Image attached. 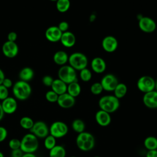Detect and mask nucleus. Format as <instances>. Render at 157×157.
<instances>
[{"mask_svg": "<svg viewBox=\"0 0 157 157\" xmlns=\"http://www.w3.org/2000/svg\"><path fill=\"white\" fill-rule=\"evenodd\" d=\"M32 92L31 85L27 82L18 80L12 86V93L15 98L20 101H25L29 98Z\"/></svg>", "mask_w": 157, "mask_h": 157, "instance_id": "nucleus-1", "label": "nucleus"}, {"mask_svg": "<svg viewBox=\"0 0 157 157\" xmlns=\"http://www.w3.org/2000/svg\"><path fill=\"white\" fill-rule=\"evenodd\" d=\"M75 142L78 149L83 151H88L94 148L95 138L90 132L84 131L78 134Z\"/></svg>", "mask_w": 157, "mask_h": 157, "instance_id": "nucleus-2", "label": "nucleus"}, {"mask_svg": "<svg viewBox=\"0 0 157 157\" xmlns=\"http://www.w3.org/2000/svg\"><path fill=\"white\" fill-rule=\"evenodd\" d=\"M98 105L101 110L111 113L118 109L120 103L114 95H105L99 99Z\"/></svg>", "mask_w": 157, "mask_h": 157, "instance_id": "nucleus-3", "label": "nucleus"}, {"mask_svg": "<svg viewBox=\"0 0 157 157\" xmlns=\"http://www.w3.org/2000/svg\"><path fill=\"white\" fill-rule=\"evenodd\" d=\"M20 149L25 153H34L39 148L38 138L33 134L29 132L26 134L20 140Z\"/></svg>", "mask_w": 157, "mask_h": 157, "instance_id": "nucleus-4", "label": "nucleus"}, {"mask_svg": "<svg viewBox=\"0 0 157 157\" xmlns=\"http://www.w3.org/2000/svg\"><path fill=\"white\" fill-rule=\"evenodd\" d=\"M58 78L63 81L67 85L77 82V75L76 70L70 65H63L58 70Z\"/></svg>", "mask_w": 157, "mask_h": 157, "instance_id": "nucleus-5", "label": "nucleus"}, {"mask_svg": "<svg viewBox=\"0 0 157 157\" xmlns=\"http://www.w3.org/2000/svg\"><path fill=\"white\" fill-rule=\"evenodd\" d=\"M68 62L75 70L81 71L86 67L88 61L85 55L80 52H75L69 56Z\"/></svg>", "mask_w": 157, "mask_h": 157, "instance_id": "nucleus-6", "label": "nucleus"}, {"mask_svg": "<svg viewBox=\"0 0 157 157\" xmlns=\"http://www.w3.org/2000/svg\"><path fill=\"white\" fill-rule=\"evenodd\" d=\"M68 126L63 121H56L53 122L49 128V134L56 139L64 137L68 132Z\"/></svg>", "mask_w": 157, "mask_h": 157, "instance_id": "nucleus-7", "label": "nucleus"}, {"mask_svg": "<svg viewBox=\"0 0 157 157\" xmlns=\"http://www.w3.org/2000/svg\"><path fill=\"white\" fill-rule=\"evenodd\" d=\"M137 86L141 92L146 93L155 90V80L151 76L144 75L137 80Z\"/></svg>", "mask_w": 157, "mask_h": 157, "instance_id": "nucleus-8", "label": "nucleus"}, {"mask_svg": "<svg viewBox=\"0 0 157 157\" xmlns=\"http://www.w3.org/2000/svg\"><path fill=\"white\" fill-rule=\"evenodd\" d=\"M38 139H44L49 134V128L47 124L42 121L34 122L33 127L29 130Z\"/></svg>", "mask_w": 157, "mask_h": 157, "instance_id": "nucleus-9", "label": "nucleus"}, {"mask_svg": "<svg viewBox=\"0 0 157 157\" xmlns=\"http://www.w3.org/2000/svg\"><path fill=\"white\" fill-rule=\"evenodd\" d=\"M100 83L104 90L107 91H113L118 83V80L113 74H108L102 78Z\"/></svg>", "mask_w": 157, "mask_h": 157, "instance_id": "nucleus-10", "label": "nucleus"}, {"mask_svg": "<svg viewBox=\"0 0 157 157\" xmlns=\"http://www.w3.org/2000/svg\"><path fill=\"white\" fill-rule=\"evenodd\" d=\"M18 47L15 42L7 40L2 46V53L9 58H15L18 55Z\"/></svg>", "mask_w": 157, "mask_h": 157, "instance_id": "nucleus-11", "label": "nucleus"}, {"mask_svg": "<svg viewBox=\"0 0 157 157\" xmlns=\"http://www.w3.org/2000/svg\"><path fill=\"white\" fill-rule=\"evenodd\" d=\"M139 27L143 32L151 33L156 29V24L152 18L148 17H142L139 21Z\"/></svg>", "mask_w": 157, "mask_h": 157, "instance_id": "nucleus-12", "label": "nucleus"}, {"mask_svg": "<svg viewBox=\"0 0 157 157\" xmlns=\"http://www.w3.org/2000/svg\"><path fill=\"white\" fill-rule=\"evenodd\" d=\"M56 102L58 105L63 109H69L74 105L75 98L66 92L58 96Z\"/></svg>", "mask_w": 157, "mask_h": 157, "instance_id": "nucleus-13", "label": "nucleus"}, {"mask_svg": "<svg viewBox=\"0 0 157 157\" xmlns=\"http://www.w3.org/2000/svg\"><path fill=\"white\" fill-rule=\"evenodd\" d=\"M1 106L2 110L6 114H12L15 112L17 109V102L16 99L13 97H7L2 101Z\"/></svg>", "mask_w": 157, "mask_h": 157, "instance_id": "nucleus-14", "label": "nucleus"}, {"mask_svg": "<svg viewBox=\"0 0 157 157\" xmlns=\"http://www.w3.org/2000/svg\"><path fill=\"white\" fill-rule=\"evenodd\" d=\"M144 104L149 109H157V91L153 90L146 93L142 98Z\"/></svg>", "mask_w": 157, "mask_h": 157, "instance_id": "nucleus-15", "label": "nucleus"}, {"mask_svg": "<svg viewBox=\"0 0 157 157\" xmlns=\"http://www.w3.org/2000/svg\"><path fill=\"white\" fill-rule=\"evenodd\" d=\"M102 47L105 52L112 53L115 52L118 47V41L114 36H107L102 41Z\"/></svg>", "mask_w": 157, "mask_h": 157, "instance_id": "nucleus-16", "label": "nucleus"}, {"mask_svg": "<svg viewBox=\"0 0 157 157\" xmlns=\"http://www.w3.org/2000/svg\"><path fill=\"white\" fill-rule=\"evenodd\" d=\"M63 33L58 26H52L48 27L45 33L46 39L51 42H57L60 40Z\"/></svg>", "mask_w": 157, "mask_h": 157, "instance_id": "nucleus-17", "label": "nucleus"}, {"mask_svg": "<svg viewBox=\"0 0 157 157\" xmlns=\"http://www.w3.org/2000/svg\"><path fill=\"white\" fill-rule=\"evenodd\" d=\"M95 120L96 123L102 127L109 126L112 121L110 113L101 109L96 113Z\"/></svg>", "mask_w": 157, "mask_h": 157, "instance_id": "nucleus-18", "label": "nucleus"}, {"mask_svg": "<svg viewBox=\"0 0 157 157\" xmlns=\"http://www.w3.org/2000/svg\"><path fill=\"white\" fill-rule=\"evenodd\" d=\"M59 41L63 46L67 48H71L75 45L76 37L72 32L67 31L63 33Z\"/></svg>", "mask_w": 157, "mask_h": 157, "instance_id": "nucleus-19", "label": "nucleus"}, {"mask_svg": "<svg viewBox=\"0 0 157 157\" xmlns=\"http://www.w3.org/2000/svg\"><path fill=\"white\" fill-rule=\"evenodd\" d=\"M91 67L94 72L101 74L106 69V63L102 58L95 57L91 61Z\"/></svg>", "mask_w": 157, "mask_h": 157, "instance_id": "nucleus-20", "label": "nucleus"}, {"mask_svg": "<svg viewBox=\"0 0 157 157\" xmlns=\"http://www.w3.org/2000/svg\"><path fill=\"white\" fill-rule=\"evenodd\" d=\"M67 85L66 83H64L59 78H56L54 79L51 88L52 90L55 92L57 94L61 95L67 92Z\"/></svg>", "mask_w": 157, "mask_h": 157, "instance_id": "nucleus-21", "label": "nucleus"}, {"mask_svg": "<svg viewBox=\"0 0 157 157\" xmlns=\"http://www.w3.org/2000/svg\"><path fill=\"white\" fill-rule=\"evenodd\" d=\"M53 61L58 65L63 66L68 61L69 56L66 52L63 50H59L55 53L53 57Z\"/></svg>", "mask_w": 157, "mask_h": 157, "instance_id": "nucleus-22", "label": "nucleus"}, {"mask_svg": "<svg viewBox=\"0 0 157 157\" xmlns=\"http://www.w3.org/2000/svg\"><path fill=\"white\" fill-rule=\"evenodd\" d=\"M34 75V71L29 67L23 68L19 72V78L20 80L28 82L33 79Z\"/></svg>", "mask_w": 157, "mask_h": 157, "instance_id": "nucleus-23", "label": "nucleus"}, {"mask_svg": "<svg viewBox=\"0 0 157 157\" xmlns=\"http://www.w3.org/2000/svg\"><path fill=\"white\" fill-rule=\"evenodd\" d=\"M67 93L75 98L81 93V86L80 84L77 82L68 84L67 86Z\"/></svg>", "mask_w": 157, "mask_h": 157, "instance_id": "nucleus-24", "label": "nucleus"}, {"mask_svg": "<svg viewBox=\"0 0 157 157\" xmlns=\"http://www.w3.org/2000/svg\"><path fill=\"white\" fill-rule=\"evenodd\" d=\"M66 151L62 145H56L49 150V157H66Z\"/></svg>", "mask_w": 157, "mask_h": 157, "instance_id": "nucleus-25", "label": "nucleus"}, {"mask_svg": "<svg viewBox=\"0 0 157 157\" xmlns=\"http://www.w3.org/2000/svg\"><path fill=\"white\" fill-rule=\"evenodd\" d=\"M128 88L126 85L123 83H118L113 90L114 96L118 99L123 98L127 93Z\"/></svg>", "mask_w": 157, "mask_h": 157, "instance_id": "nucleus-26", "label": "nucleus"}, {"mask_svg": "<svg viewBox=\"0 0 157 157\" xmlns=\"http://www.w3.org/2000/svg\"><path fill=\"white\" fill-rule=\"evenodd\" d=\"M144 145L148 150H157V138L155 136H148L145 139Z\"/></svg>", "mask_w": 157, "mask_h": 157, "instance_id": "nucleus-27", "label": "nucleus"}, {"mask_svg": "<svg viewBox=\"0 0 157 157\" xmlns=\"http://www.w3.org/2000/svg\"><path fill=\"white\" fill-rule=\"evenodd\" d=\"M56 2V9L61 13H64L67 12L71 6V2L69 0H58Z\"/></svg>", "mask_w": 157, "mask_h": 157, "instance_id": "nucleus-28", "label": "nucleus"}, {"mask_svg": "<svg viewBox=\"0 0 157 157\" xmlns=\"http://www.w3.org/2000/svg\"><path fill=\"white\" fill-rule=\"evenodd\" d=\"M72 128L75 132L79 134L85 131V124L81 119H75L72 123Z\"/></svg>", "mask_w": 157, "mask_h": 157, "instance_id": "nucleus-29", "label": "nucleus"}, {"mask_svg": "<svg viewBox=\"0 0 157 157\" xmlns=\"http://www.w3.org/2000/svg\"><path fill=\"white\" fill-rule=\"evenodd\" d=\"M34 123V121L29 117H23L20 120V126L23 129L26 130H30L33 127Z\"/></svg>", "mask_w": 157, "mask_h": 157, "instance_id": "nucleus-30", "label": "nucleus"}, {"mask_svg": "<svg viewBox=\"0 0 157 157\" xmlns=\"http://www.w3.org/2000/svg\"><path fill=\"white\" fill-rule=\"evenodd\" d=\"M56 138L50 135V134L45 137L44 138V147H45L46 149L50 150L52 148H53L56 145Z\"/></svg>", "mask_w": 157, "mask_h": 157, "instance_id": "nucleus-31", "label": "nucleus"}, {"mask_svg": "<svg viewBox=\"0 0 157 157\" xmlns=\"http://www.w3.org/2000/svg\"><path fill=\"white\" fill-rule=\"evenodd\" d=\"M80 71V77L82 81L88 82L91 80L92 77V74L90 69L86 67Z\"/></svg>", "mask_w": 157, "mask_h": 157, "instance_id": "nucleus-32", "label": "nucleus"}, {"mask_svg": "<svg viewBox=\"0 0 157 157\" xmlns=\"http://www.w3.org/2000/svg\"><path fill=\"white\" fill-rule=\"evenodd\" d=\"M103 90V88L100 82H95L93 83L90 87L91 92L94 95L100 94Z\"/></svg>", "mask_w": 157, "mask_h": 157, "instance_id": "nucleus-33", "label": "nucleus"}, {"mask_svg": "<svg viewBox=\"0 0 157 157\" xmlns=\"http://www.w3.org/2000/svg\"><path fill=\"white\" fill-rule=\"evenodd\" d=\"M58 94H57L55 92L51 90L48 91L45 93V99L47 101L50 102H56L58 98Z\"/></svg>", "mask_w": 157, "mask_h": 157, "instance_id": "nucleus-34", "label": "nucleus"}, {"mask_svg": "<svg viewBox=\"0 0 157 157\" xmlns=\"http://www.w3.org/2000/svg\"><path fill=\"white\" fill-rule=\"evenodd\" d=\"M20 144H21L20 140L17 138H13L9 140L8 145L9 148L12 150H13L20 148Z\"/></svg>", "mask_w": 157, "mask_h": 157, "instance_id": "nucleus-35", "label": "nucleus"}, {"mask_svg": "<svg viewBox=\"0 0 157 157\" xmlns=\"http://www.w3.org/2000/svg\"><path fill=\"white\" fill-rule=\"evenodd\" d=\"M7 97H9L8 88L5 87L2 84L0 85V100L3 101Z\"/></svg>", "mask_w": 157, "mask_h": 157, "instance_id": "nucleus-36", "label": "nucleus"}, {"mask_svg": "<svg viewBox=\"0 0 157 157\" xmlns=\"http://www.w3.org/2000/svg\"><path fill=\"white\" fill-rule=\"evenodd\" d=\"M53 80L54 79L50 75H48L43 77L42 80L43 84L46 86H51Z\"/></svg>", "mask_w": 157, "mask_h": 157, "instance_id": "nucleus-37", "label": "nucleus"}, {"mask_svg": "<svg viewBox=\"0 0 157 157\" xmlns=\"http://www.w3.org/2000/svg\"><path fill=\"white\" fill-rule=\"evenodd\" d=\"M7 130L4 126H0V143L5 140L7 137Z\"/></svg>", "mask_w": 157, "mask_h": 157, "instance_id": "nucleus-38", "label": "nucleus"}, {"mask_svg": "<svg viewBox=\"0 0 157 157\" xmlns=\"http://www.w3.org/2000/svg\"><path fill=\"white\" fill-rule=\"evenodd\" d=\"M69 23L66 21H61L59 24H58V28L59 29V30L62 32V33H64V32H66V31H67L68 29H69Z\"/></svg>", "mask_w": 157, "mask_h": 157, "instance_id": "nucleus-39", "label": "nucleus"}, {"mask_svg": "<svg viewBox=\"0 0 157 157\" xmlns=\"http://www.w3.org/2000/svg\"><path fill=\"white\" fill-rule=\"evenodd\" d=\"M23 153H24L22 151V150L20 148L13 150L11 151L10 156L11 157H22Z\"/></svg>", "mask_w": 157, "mask_h": 157, "instance_id": "nucleus-40", "label": "nucleus"}, {"mask_svg": "<svg viewBox=\"0 0 157 157\" xmlns=\"http://www.w3.org/2000/svg\"><path fill=\"white\" fill-rule=\"evenodd\" d=\"M17 39V34L15 32H10L7 35V40L11 42H15Z\"/></svg>", "mask_w": 157, "mask_h": 157, "instance_id": "nucleus-41", "label": "nucleus"}, {"mask_svg": "<svg viewBox=\"0 0 157 157\" xmlns=\"http://www.w3.org/2000/svg\"><path fill=\"white\" fill-rule=\"evenodd\" d=\"M2 85L9 89V88H10L13 86V83H12V81L11 80V79L5 77V78L4 79V80L2 83Z\"/></svg>", "mask_w": 157, "mask_h": 157, "instance_id": "nucleus-42", "label": "nucleus"}, {"mask_svg": "<svg viewBox=\"0 0 157 157\" xmlns=\"http://www.w3.org/2000/svg\"><path fill=\"white\" fill-rule=\"evenodd\" d=\"M146 157H157V150H148L146 153Z\"/></svg>", "mask_w": 157, "mask_h": 157, "instance_id": "nucleus-43", "label": "nucleus"}, {"mask_svg": "<svg viewBox=\"0 0 157 157\" xmlns=\"http://www.w3.org/2000/svg\"><path fill=\"white\" fill-rule=\"evenodd\" d=\"M4 78H5V74L2 71V70L0 68V85L2 84Z\"/></svg>", "mask_w": 157, "mask_h": 157, "instance_id": "nucleus-44", "label": "nucleus"}, {"mask_svg": "<svg viewBox=\"0 0 157 157\" xmlns=\"http://www.w3.org/2000/svg\"><path fill=\"white\" fill-rule=\"evenodd\" d=\"M22 157H37L34 153H23Z\"/></svg>", "mask_w": 157, "mask_h": 157, "instance_id": "nucleus-45", "label": "nucleus"}, {"mask_svg": "<svg viewBox=\"0 0 157 157\" xmlns=\"http://www.w3.org/2000/svg\"><path fill=\"white\" fill-rule=\"evenodd\" d=\"M4 112L2 110V106H1V104L0 103V121H1L4 116Z\"/></svg>", "mask_w": 157, "mask_h": 157, "instance_id": "nucleus-46", "label": "nucleus"}, {"mask_svg": "<svg viewBox=\"0 0 157 157\" xmlns=\"http://www.w3.org/2000/svg\"><path fill=\"white\" fill-rule=\"evenodd\" d=\"M155 90L157 91V79L155 80Z\"/></svg>", "mask_w": 157, "mask_h": 157, "instance_id": "nucleus-47", "label": "nucleus"}, {"mask_svg": "<svg viewBox=\"0 0 157 157\" xmlns=\"http://www.w3.org/2000/svg\"><path fill=\"white\" fill-rule=\"evenodd\" d=\"M0 157H4V154H3V153H2V152H1V151H0Z\"/></svg>", "mask_w": 157, "mask_h": 157, "instance_id": "nucleus-48", "label": "nucleus"}, {"mask_svg": "<svg viewBox=\"0 0 157 157\" xmlns=\"http://www.w3.org/2000/svg\"><path fill=\"white\" fill-rule=\"evenodd\" d=\"M50 1H57L58 0H50Z\"/></svg>", "mask_w": 157, "mask_h": 157, "instance_id": "nucleus-49", "label": "nucleus"}, {"mask_svg": "<svg viewBox=\"0 0 157 157\" xmlns=\"http://www.w3.org/2000/svg\"><path fill=\"white\" fill-rule=\"evenodd\" d=\"M93 157H101V156H94Z\"/></svg>", "mask_w": 157, "mask_h": 157, "instance_id": "nucleus-50", "label": "nucleus"}, {"mask_svg": "<svg viewBox=\"0 0 157 157\" xmlns=\"http://www.w3.org/2000/svg\"><path fill=\"white\" fill-rule=\"evenodd\" d=\"M70 157H77V156H70Z\"/></svg>", "mask_w": 157, "mask_h": 157, "instance_id": "nucleus-51", "label": "nucleus"}, {"mask_svg": "<svg viewBox=\"0 0 157 157\" xmlns=\"http://www.w3.org/2000/svg\"><path fill=\"white\" fill-rule=\"evenodd\" d=\"M156 34H157V33H156Z\"/></svg>", "mask_w": 157, "mask_h": 157, "instance_id": "nucleus-52", "label": "nucleus"}]
</instances>
